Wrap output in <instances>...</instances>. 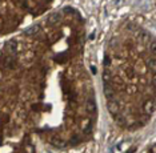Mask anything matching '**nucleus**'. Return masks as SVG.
I'll return each mask as SVG.
<instances>
[{"mask_svg":"<svg viewBox=\"0 0 156 153\" xmlns=\"http://www.w3.org/2000/svg\"><path fill=\"white\" fill-rule=\"evenodd\" d=\"M95 109H96V104H95V100L92 99V97H90L87 100V111L90 113L95 112Z\"/></svg>","mask_w":156,"mask_h":153,"instance_id":"nucleus-1","label":"nucleus"}]
</instances>
